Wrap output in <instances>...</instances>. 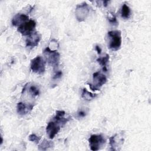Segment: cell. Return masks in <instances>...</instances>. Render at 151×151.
<instances>
[{
  "label": "cell",
  "mask_w": 151,
  "mask_h": 151,
  "mask_svg": "<svg viewBox=\"0 0 151 151\" xmlns=\"http://www.w3.org/2000/svg\"><path fill=\"white\" fill-rule=\"evenodd\" d=\"M130 12H131L130 9L129 7V6L125 4H123L122 7V10H121L122 17L124 19L129 18V17L130 16Z\"/></svg>",
  "instance_id": "e0dca14e"
},
{
  "label": "cell",
  "mask_w": 151,
  "mask_h": 151,
  "mask_svg": "<svg viewBox=\"0 0 151 151\" xmlns=\"http://www.w3.org/2000/svg\"><path fill=\"white\" fill-rule=\"evenodd\" d=\"M43 54L49 65L53 67L58 66L60 63V55L57 50H51L49 47H47L44 49Z\"/></svg>",
  "instance_id": "7a4b0ae2"
},
{
  "label": "cell",
  "mask_w": 151,
  "mask_h": 151,
  "mask_svg": "<svg viewBox=\"0 0 151 151\" xmlns=\"http://www.w3.org/2000/svg\"><path fill=\"white\" fill-rule=\"evenodd\" d=\"M97 94H93L88 90H87L86 88H83L82 93H81V97L83 98L84 100L90 101L92 99H94L97 96Z\"/></svg>",
  "instance_id": "2e32d148"
},
{
  "label": "cell",
  "mask_w": 151,
  "mask_h": 151,
  "mask_svg": "<svg viewBox=\"0 0 151 151\" xmlns=\"http://www.w3.org/2000/svg\"><path fill=\"white\" fill-rule=\"evenodd\" d=\"M29 92L32 96H38L40 93L38 88H37L35 86H31L29 87Z\"/></svg>",
  "instance_id": "ac0fdd59"
},
{
  "label": "cell",
  "mask_w": 151,
  "mask_h": 151,
  "mask_svg": "<svg viewBox=\"0 0 151 151\" xmlns=\"http://www.w3.org/2000/svg\"><path fill=\"white\" fill-rule=\"evenodd\" d=\"M93 84L88 83L90 89L93 91L100 90V88L107 81L106 76L100 71H97L93 74Z\"/></svg>",
  "instance_id": "3957f363"
},
{
  "label": "cell",
  "mask_w": 151,
  "mask_h": 151,
  "mask_svg": "<svg viewBox=\"0 0 151 151\" xmlns=\"http://www.w3.org/2000/svg\"><path fill=\"white\" fill-rule=\"evenodd\" d=\"M41 38V34L37 32L34 31L31 34H29L25 40L26 47L32 48L38 45L39 42L40 41Z\"/></svg>",
  "instance_id": "9c48e42d"
},
{
  "label": "cell",
  "mask_w": 151,
  "mask_h": 151,
  "mask_svg": "<svg viewBox=\"0 0 151 151\" xmlns=\"http://www.w3.org/2000/svg\"><path fill=\"white\" fill-rule=\"evenodd\" d=\"M110 145L111 147V150H116V147L122 146L123 144V138L119 137L118 134L111 136L110 139Z\"/></svg>",
  "instance_id": "7c38bea8"
},
{
  "label": "cell",
  "mask_w": 151,
  "mask_h": 151,
  "mask_svg": "<svg viewBox=\"0 0 151 151\" xmlns=\"http://www.w3.org/2000/svg\"><path fill=\"white\" fill-rule=\"evenodd\" d=\"M90 149L93 151L99 150L106 143V139L101 134H93L88 139Z\"/></svg>",
  "instance_id": "277c9868"
},
{
  "label": "cell",
  "mask_w": 151,
  "mask_h": 151,
  "mask_svg": "<svg viewBox=\"0 0 151 151\" xmlns=\"http://www.w3.org/2000/svg\"><path fill=\"white\" fill-rule=\"evenodd\" d=\"M61 124L54 120L48 122L46 127V133L50 139H52L58 133L61 128ZM62 127V126H61Z\"/></svg>",
  "instance_id": "ba28073f"
},
{
  "label": "cell",
  "mask_w": 151,
  "mask_h": 151,
  "mask_svg": "<svg viewBox=\"0 0 151 151\" xmlns=\"http://www.w3.org/2000/svg\"><path fill=\"white\" fill-rule=\"evenodd\" d=\"M109 42L108 47L112 51H116L120 48L122 45V34L119 30L108 32Z\"/></svg>",
  "instance_id": "6da1fadb"
},
{
  "label": "cell",
  "mask_w": 151,
  "mask_h": 151,
  "mask_svg": "<svg viewBox=\"0 0 151 151\" xmlns=\"http://www.w3.org/2000/svg\"><path fill=\"white\" fill-rule=\"evenodd\" d=\"M28 139L31 142H35V143H38L40 142V140L41 139V137L37 136L35 134H31L29 136Z\"/></svg>",
  "instance_id": "d6986e66"
},
{
  "label": "cell",
  "mask_w": 151,
  "mask_h": 151,
  "mask_svg": "<svg viewBox=\"0 0 151 151\" xmlns=\"http://www.w3.org/2000/svg\"><path fill=\"white\" fill-rule=\"evenodd\" d=\"M31 70L38 74H42L45 70V61L41 56H37L31 61Z\"/></svg>",
  "instance_id": "5b68a950"
},
{
  "label": "cell",
  "mask_w": 151,
  "mask_h": 151,
  "mask_svg": "<svg viewBox=\"0 0 151 151\" xmlns=\"http://www.w3.org/2000/svg\"><path fill=\"white\" fill-rule=\"evenodd\" d=\"M54 146L53 142L48 141L46 139H44L38 146V149L40 150H46L49 148L52 147Z\"/></svg>",
  "instance_id": "9a60e30c"
},
{
  "label": "cell",
  "mask_w": 151,
  "mask_h": 151,
  "mask_svg": "<svg viewBox=\"0 0 151 151\" xmlns=\"http://www.w3.org/2000/svg\"><path fill=\"white\" fill-rule=\"evenodd\" d=\"M96 51H97V53H98L99 54H101V49L100 48V47L99 46L96 45Z\"/></svg>",
  "instance_id": "603a6c76"
},
{
  "label": "cell",
  "mask_w": 151,
  "mask_h": 151,
  "mask_svg": "<svg viewBox=\"0 0 151 151\" xmlns=\"http://www.w3.org/2000/svg\"><path fill=\"white\" fill-rule=\"evenodd\" d=\"M90 12V7L86 2L78 5L76 8L75 15L78 21H84L88 17Z\"/></svg>",
  "instance_id": "8992f818"
},
{
  "label": "cell",
  "mask_w": 151,
  "mask_h": 151,
  "mask_svg": "<svg viewBox=\"0 0 151 151\" xmlns=\"http://www.w3.org/2000/svg\"><path fill=\"white\" fill-rule=\"evenodd\" d=\"M108 2H109L108 1H103V5H104V6H107Z\"/></svg>",
  "instance_id": "cb8c5ba5"
},
{
  "label": "cell",
  "mask_w": 151,
  "mask_h": 151,
  "mask_svg": "<svg viewBox=\"0 0 151 151\" xmlns=\"http://www.w3.org/2000/svg\"><path fill=\"white\" fill-rule=\"evenodd\" d=\"M109 21L111 24H113V25L117 24V21L116 19V17L113 15L111 17H109Z\"/></svg>",
  "instance_id": "44dd1931"
},
{
  "label": "cell",
  "mask_w": 151,
  "mask_h": 151,
  "mask_svg": "<svg viewBox=\"0 0 151 151\" xmlns=\"http://www.w3.org/2000/svg\"><path fill=\"white\" fill-rule=\"evenodd\" d=\"M35 26V22L32 19H30L18 27L17 31L23 35H29L34 32Z\"/></svg>",
  "instance_id": "52a82bcc"
},
{
  "label": "cell",
  "mask_w": 151,
  "mask_h": 151,
  "mask_svg": "<svg viewBox=\"0 0 151 151\" xmlns=\"http://www.w3.org/2000/svg\"><path fill=\"white\" fill-rule=\"evenodd\" d=\"M29 17L24 14H16L12 19V24L15 27H19L25 22L28 21Z\"/></svg>",
  "instance_id": "8fae6325"
},
{
  "label": "cell",
  "mask_w": 151,
  "mask_h": 151,
  "mask_svg": "<svg viewBox=\"0 0 151 151\" xmlns=\"http://www.w3.org/2000/svg\"><path fill=\"white\" fill-rule=\"evenodd\" d=\"M65 112L63 110H57L55 116L53 117V119L58 122L61 126H63L68 120V117H65Z\"/></svg>",
  "instance_id": "4fadbf2b"
},
{
  "label": "cell",
  "mask_w": 151,
  "mask_h": 151,
  "mask_svg": "<svg viewBox=\"0 0 151 151\" xmlns=\"http://www.w3.org/2000/svg\"><path fill=\"white\" fill-rule=\"evenodd\" d=\"M109 60V55L106 54L104 56L100 57L97 59V61L99 64L102 67L103 70L104 72L107 71V64L108 63Z\"/></svg>",
  "instance_id": "5bb4252c"
},
{
  "label": "cell",
  "mask_w": 151,
  "mask_h": 151,
  "mask_svg": "<svg viewBox=\"0 0 151 151\" xmlns=\"http://www.w3.org/2000/svg\"><path fill=\"white\" fill-rule=\"evenodd\" d=\"M62 71L60 70H58L57 71L55 72L53 77H52V79L53 80H57L58 78H60L62 77Z\"/></svg>",
  "instance_id": "ffe728a7"
},
{
  "label": "cell",
  "mask_w": 151,
  "mask_h": 151,
  "mask_svg": "<svg viewBox=\"0 0 151 151\" xmlns=\"http://www.w3.org/2000/svg\"><path fill=\"white\" fill-rule=\"evenodd\" d=\"M33 107L34 106L32 104L19 102L17 104V111L19 115L24 116L30 113L32 111Z\"/></svg>",
  "instance_id": "30bf717a"
},
{
  "label": "cell",
  "mask_w": 151,
  "mask_h": 151,
  "mask_svg": "<svg viewBox=\"0 0 151 151\" xmlns=\"http://www.w3.org/2000/svg\"><path fill=\"white\" fill-rule=\"evenodd\" d=\"M86 115V112L83 110H80L78 112V116L80 117H84Z\"/></svg>",
  "instance_id": "7402d4cb"
}]
</instances>
